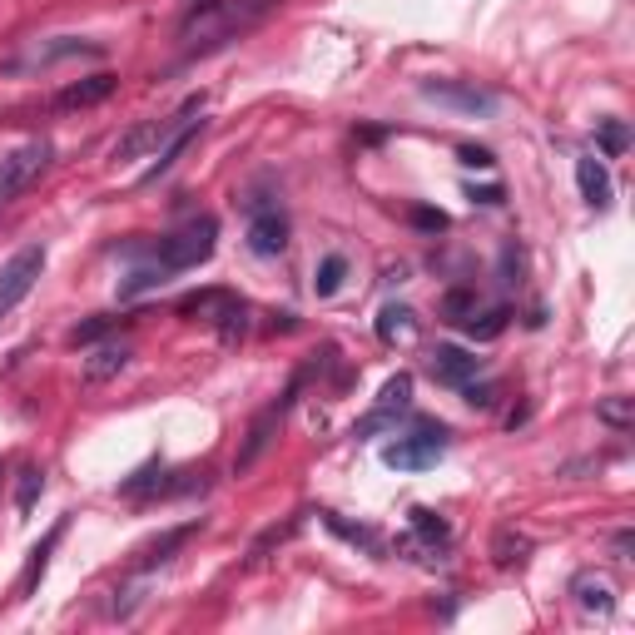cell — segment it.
Returning a JSON list of instances; mask_svg holds the SVG:
<instances>
[{"label":"cell","mask_w":635,"mask_h":635,"mask_svg":"<svg viewBox=\"0 0 635 635\" xmlns=\"http://www.w3.org/2000/svg\"><path fill=\"white\" fill-rule=\"evenodd\" d=\"M50 139H30V144H20V149H10L5 159H0V209H10L40 174H45V164H50Z\"/></svg>","instance_id":"3"},{"label":"cell","mask_w":635,"mask_h":635,"mask_svg":"<svg viewBox=\"0 0 635 635\" xmlns=\"http://www.w3.org/2000/svg\"><path fill=\"white\" fill-rule=\"evenodd\" d=\"M596 144H601L606 159L626 154V149H631V129H626V120H601V125H596Z\"/></svg>","instance_id":"24"},{"label":"cell","mask_w":635,"mask_h":635,"mask_svg":"<svg viewBox=\"0 0 635 635\" xmlns=\"http://www.w3.org/2000/svg\"><path fill=\"white\" fill-rule=\"evenodd\" d=\"M214 244H219V219H214V214H199V219H189L184 229H174V234L159 244V263H164L169 273L199 268L204 258H214Z\"/></svg>","instance_id":"2"},{"label":"cell","mask_w":635,"mask_h":635,"mask_svg":"<svg viewBox=\"0 0 635 635\" xmlns=\"http://www.w3.org/2000/svg\"><path fill=\"white\" fill-rule=\"evenodd\" d=\"M60 536H65V521H55V526L45 531V541L30 551V566H25V576H20V596H35V586H40V576H45V566H50V551L60 546Z\"/></svg>","instance_id":"17"},{"label":"cell","mask_w":635,"mask_h":635,"mask_svg":"<svg viewBox=\"0 0 635 635\" xmlns=\"http://www.w3.org/2000/svg\"><path fill=\"white\" fill-rule=\"evenodd\" d=\"M249 249L258 258H278L288 249V214L273 209V204H258L249 214Z\"/></svg>","instance_id":"8"},{"label":"cell","mask_w":635,"mask_h":635,"mask_svg":"<svg viewBox=\"0 0 635 635\" xmlns=\"http://www.w3.org/2000/svg\"><path fill=\"white\" fill-rule=\"evenodd\" d=\"M214 323H219V343H224V348H234V343H239V338L249 333V308L229 298V303H224V308L214 313Z\"/></svg>","instance_id":"20"},{"label":"cell","mask_w":635,"mask_h":635,"mask_svg":"<svg viewBox=\"0 0 635 635\" xmlns=\"http://www.w3.org/2000/svg\"><path fill=\"white\" fill-rule=\"evenodd\" d=\"M576 184H581V199L591 209H606L611 204V174H606V164L596 154H581L576 159Z\"/></svg>","instance_id":"13"},{"label":"cell","mask_w":635,"mask_h":635,"mask_svg":"<svg viewBox=\"0 0 635 635\" xmlns=\"http://www.w3.org/2000/svg\"><path fill=\"white\" fill-rule=\"evenodd\" d=\"M462 392H467V402H472V407H482V412L497 402V387H492V382H482V387H477V382H462Z\"/></svg>","instance_id":"33"},{"label":"cell","mask_w":635,"mask_h":635,"mask_svg":"<svg viewBox=\"0 0 635 635\" xmlns=\"http://www.w3.org/2000/svg\"><path fill=\"white\" fill-rule=\"evenodd\" d=\"M129 358H134V353H129L125 343H105V348H95V353L85 358V382H90V387L115 382L129 368Z\"/></svg>","instance_id":"14"},{"label":"cell","mask_w":635,"mask_h":635,"mask_svg":"<svg viewBox=\"0 0 635 635\" xmlns=\"http://www.w3.org/2000/svg\"><path fill=\"white\" fill-rule=\"evenodd\" d=\"M397 546H402V551H427V556H437V551H447V546H452V526H447L437 511L417 507V511H412V531H407Z\"/></svg>","instance_id":"9"},{"label":"cell","mask_w":635,"mask_h":635,"mask_svg":"<svg viewBox=\"0 0 635 635\" xmlns=\"http://www.w3.org/2000/svg\"><path fill=\"white\" fill-rule=\"evenodd\" d=\"M378 343H387V348H397V343H412L417 338V313L407 308V303H387L378 313Z\"/></svg>","instance_id":"15"},{"label":"cell","mask_w":635,"mask_h":635,"mask_svg":"<svg viewBox=\"0 0 635 635\" xmlns=\"http://www.w3.org/2000/svg\"><path fill=\"white\" fill-rule=\"evenodd\" d=\"M164 129H169V120H149V125H134L125 139L115 144V159H120V164H125V159H139L149 144H159V139H164Z\"/></svg>","instance_id":"19"},{"label":"cell","mask_w":635,"mask_h":635,"mask_svg":"<svg viewBox=\"0 0 635 635\" xmlns=\"http://www.w3.org/2000/svg\"><path fill=\"white\" fill-rule=\"evenodd\" d=\"M467 194H472V204H502V184H482V189L472 184Z\"/></svg>","instance_id":"36"},{"label":"cell","mask_w":635,"mask_h":635,"mask_svg":"<svg viewBox=\"0 0 635 635\" xmlns=\"http://www.w3.org/2000/svg\"><path fill=\"white\" fill-rule=\"evenodd\" d=\"M164 278H169V268H164V263L154 258V263H144V268H134V273H129L125 283H120V298H134V293H144V288H159Z\"/></svg>","instance_id":"25"},{"label":"cell","mask_w":635,"mask_h":635,"mask_svg":"<svg viewBox=\"0 0 635 635\" xmlns=\"http://www.w3.org/2000/svg\"><path fill=\"white\" fill-rule=\"evenodd\" d=\"M343 278H348V258L328 254L318 263V273H313V293H318V298H333V293L343 288Z\"/></svg>","instance_id":"21"},{"label":"cell","mask_w":635,"mask_h":635,"mask_svg":"<svg viewBox=\"0 0 635 635\" xmlns=\"http://www.w3.org/2000/svg\"><path fill=\"white\" fill-rule=\"evenodd\" d=\"M293 531H298V521H288V526H273V531H263V536H258V546H254V556H263V551H268V546H278V541H288Z\"/></svg>","instance_id":"34"},{"label":"cell","mask_w":635,"mask_h":635,"mask_svg":"<svg viewBox=\"0 0 635 635\" xmlns=\"http://www.w3.org/2000/svg\"><path fill=\"white\" fill-rule=\"evenodd\" d=\"M407 402H412V378H407V373H397V378L382 382L378 412H407Z\"/></svg>","instance_id":"27"},{"label":"cell","mask_w":635,"mask_h":635,"mask_svg":"<svg viewBox=\"0 0 635 635\" xmlns=\"http://www.w3.org/2000/svg\"><path fill=\"white\" fill-rule=\"evenodd\" d=\"M442 313H447L452 323H462V318H472V313H477V293H467V288H452V293L442 298Z\"/></svg>","instance_id":"30"},{"label":"cell","mask_w":635,"mask_h":635,"mask_svg":"<svg viewBox=\"0 0 635 635\" xmlns=\"http://www.w3.org/2000/svg\"><path fill=\"white\" fill-rule=\"evenodd\" d=\"M194 531H199V521H184V526H174V531H164V536H159V541H154V546L144 551V561H139V571H154V566H164V561H169V556H174V551H179V546H184V541H189Z\"/></svg>","instance_id":"18"},{"label":"cell","mask_w":635,"mask_h":635,"mask_svg":"<svg viewBox=\"0 0 635 635\" xmlns=\"http://www.w3.org/2000/svg\"><path fill=\"white\" fill-rule=\"evenodd\" d=\"M224 303H229V293H224V288H204V293L179 298V313H184V318H194V313H199V318H214Z\"/></svg>","instance_id":"23"},{"label":"cell","mask_w":635,"mask_h":635,"mask_svg":"<svg viewBox=\"0 0 635 635\" xmlns=\"http://www.w3.org/2000/svg\"><path fill=\"white\" fill-rule=\"evenodd\" d=\"M412 224H417V229L442 234V229H447V214H437V209H412Z\"/></svg>","instance_id":"35"},{"label":"cell","mask_w":635,"mask_h":635,"mask_svg":"<svg viewBox=\"0 0 635 635\" xmlns=\"http://www.w3.org/2000/svg\"><path fill=\"white\" fill-rule=\"evenodd\" d=\"M631 546H635V536L631 531H621V536H616V556H631Z\"/></svg>","instance_id":"37"},{"label":"cell","mask_w":635,"mask_h":635,"mask_svg":"<svg viewBox=\"0 0 635 635\" xmlns=\"http://www.w3.org/2000/svg\"><path fill=\"white\" fill-rule=\"evenodd\" d=\"M422 95L442 110H457V115H492L497 110L492 90H477V85H462V80H422Z\"/></svg>","instance_id":"7"},{"label":"cell","mask_w":635,"mask_h":635,"mask_svg":"<svg viewBox=\"0 0 635 635\" xmlns=\"http://www.w3.org/2000/svg\"><path fill=\"white\" fill-rule=\"evenodd\" d=\"M40 273H45V249H40V244H25V249L10 254V263L0 268V318L35 288Z\"/></svg>","instance_id":"6"},{"label":"cell","mask_w":635,"mask_h":635,"mask_svg":"<svg viewBox=\"0 0 635 635\" xmlns=\"http://www.w3.org/2000/svg\"><path fill=\"white\" fill-rule=\"evenodd\" d=\"M120 323H125V318H115V313H100V318H90V323H80V328L70 333V343H75V348H90V343H100L105 333H115Z\"/></svg>","instance_id":"28"},{"label":"cell","mask_w":635,"mask_h":635,"mask_svg":"<svg viewBox=\"0 0 635 635\" xmlns=\"http://www.w3.org/2000/svg\"><path fill=\"white\" fill-rule=\"evenodd\" d=\"M457 159H462L467 169H492V164H497V154H492V149H482V144H462V149H457Z\"/></svg>","instance_id":"31"},{"label":"cell","mask_w":635,"mask_h":635,"mask_svg":"<svg viewBox=\"0 0 635 635\" xmlns=\"http://www.w3.org/2000/svg\"><path fill=\"white\" fill-rule=\"evenodd\" d=\"M115 95V75H90V80H75L55 95V110H90V105H105Z\"/></svg>","instance_id":"12"},{"label":"cell","mask_w":635,"mask_h":635,"mask_svg":"<svg viewBox=\"0 0 635 635\" xmlns=\"http://www.w3.org/2000/svg\"><path fill=\"white\" fill-rule=\"evenodd\" d=\"M571 596H576V606L586 611V616H611L616 611V586L601 576V571H576V581H571Z\"/></svg>","instance_id":"10"},{"label":"cell","mask_w":635,"mask_h":635,"mask_svg":"<svg viewBox=\"0 0 635 635\" xmlns=\"http://www.w3.org/2000/svg\"><path fill=\"white\" fill-rule=\"evenodd\" d=\"M526 556H531V536L526 531H516V526H502L497 536H492V561L511 571V566H526Z\"/></svg>","instance_id":"16"},{"label":"cell","mask_w":635,"mask_h":635,"mask_svg":"<svg viewBox=\"0 0 635 635\" xmlns=\"http://www.w3.org/2000/svg\"><path fill=\"white\" fill-rule=\"evenodd\" d=\"M40 492H45V472H40V467H25V472H20V487H15V511L30 516V507H35Z\"/></svg>","instance_id":"29"},{"label":"cell","mask_w":635,"mask_h":635,"mask_svg":"<svg viewBox=\"0 0 635 635\" xmlns=\"http://www.w3.org/2000/svg\"><path fill=\"white\" fill-rule=\"evenodd\" d=\"M596 417H601L606 427H616V432H631L635 427V402L631 397H606V402L596 407Z\"/></svg>","instance_id":"26"},{"label":"cell","mask_w":635,"mask_h":635,"mask_svg":"<svg viewBox=\"0 0 635 635\" xmlns=\"http://www.w3.org/2000/svg\"><path fill=\"white\" fill-rule=\"evenodd\" d=\"M323 521H328V526H333L338 536H348V541H363V546H378V536H373L368 526H348V521H338V516H323Z\"/></svg>","instance_id":"32"},{"label":"cell","mask_w":635,"mask_h":635,"mask_svg":"<svg viewBox=\"0 0 635 635\" xmlns=\"http://www.w3.org/2000/svg\"><path fill=\"white\" fill-rule=\"evenodd\" d=\"M273 10V0H194L179 20V45L184 50H214L234 40L239 30L258 25Z\"/></svg>","instance_id":"1"},{"label":"cell","mask_w":635,"mask_h":635,"mask_svg":"<svg viewBox=\"0 0 635 635\" xmlns=\"http://www.w3.org/2000/svg\"><path fill=\"white\" fill-rule=\"evenodd\" d=\"M477 373H482V358H477V353H467V348L442 343V348L432 353V378L447 382V387H462V382H472Z\"/></svg>","instance_id":"11"},{"label":"cell","mask_w":635,"mask_h":635,"mask_svg":"<svg viewBox=\"0 0 635 635\" xmlns=\"http://www.w3.org/2000/svg\"><path fill=\"white\" fill-rule=\"evenodd\" d=\"M447 452V432L437 427V432H412V437H397V442H387L382 447V462L392 467V472H422V467H437V457Z\"/></svg>","instance_id":"5"},{"label":"cell","mask_w":635,"mask_h":635,"mask_svg":"<svg viewBox=\"0 0 635 635\" xmlns=\"http://www.w3.org/2000/svg\"><path fill=\"white\" fill-rule=\"evenodd\" d=\"M507 308H487L482 318L472 313V318H462V328H467V338H477V343H487V338H497V333H507Z\"/></svg>","instance_id":"22"},{"label":"cell","mask_w":635,"mask_h":635,"mask_svg":"<svg viewBox=\"0 0 635 635\" xmlns=\"http://www.w3.org/2000/svg\"><path fill=\"white\" fill-rule=\"evenodd\" d=\"M298 387H303V378H293V387L273 402V407H263L254 417V427H249V437H244V447H239V457H234V477H249L258 467V457L268 452V442H273V432H278V422H283V412L293 407V397H298Z\"/></svg>","instance_id":"4"}]
</instances>
